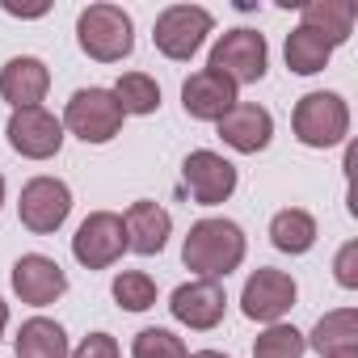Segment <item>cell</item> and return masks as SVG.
Wrapping results in <instances>:
<instances>
[{
    "label": "cell",
    "mask_w": 358,
    "mask_h": 358,
    "mask_svg": "<svg viewBox=\"0 0 358 358\" xmlns=\"http://www.w3.org/2000/svg\"><path fill=\"white\" fill-rule=\"evenodd\" d=\"M17 215L34 236H51L72 215V190L59 177H30L17 199Z\"/></svg>",
    "instance_id": "52a82bcc"
},
{
    "label": "cell",
    "mask_w": 358,
    "mask_h": 358,
    "mask_svg": "<svg viewBox=\"0 0 358 358\" xmlns=\"http://www.w3.org/2000/svg\"><path fill=\"white\" fill-rule=\"evenodd\" d=\"M169 312H173V320H182L186 329L207 333V329H215V324L224 320V312H228V291H224L215 278H190V282H182V287L173 291Z\"/></svg>",
    "instance_id": "7c38bea8"
},
{
    "label": "cell",
    "mask_w": 358,
    "mask_h": 358,
    "mask_svg": "<svg viewBox=\"0 0 358 358\" xmlns=\"http://www.w3.org/2000/svg\"><path fill=\"white\" fill-rule=\"evenodd\" d=\"M114 299H118L127 312H148V308H156V282H152V274H143V270H122V274L114 278Z\"/></svg>",
    "instance_id": "d4e9b609"
},
{
    "label": "cell",
    "mask_w": 358,
    "mask_h": 358,
    "mask_svg": "<svg viewBox=\"0 0 358 358\" xmlns=\"http://www.w3.org/2000/svg\"><path fill=\"white\" fill-rule=\"evenodd\" d=\"M308 345L320 358H341V354H358V312L354 308H337L324 312L308 337Z\"/></svg>",
    "instance_id": "d6986e66"
},
{
    "label": "cell",
    "mask_w": 358,
    "mask_h": 358,
    "mask_svg": "<svg viewBox=\"0 0 358 358\" xmlns=\"http://www.w3.org/2000/svg\"><path fill=\"white\" fill-rule=\"evenodd\" d=\"M270 135H274V118H270V110L257 106V101H236V106L220 118V139H224L232 152L253 156V152L270 148Z\"/></svg>",
    "instance_id": "9a60e30c"
},
{
    "label": "cell",
    "mask_w": 358,
    "mask_h": 358,
    "mask_svg": "<svg viewBox=\"0 0 358 358\" xmlns=\"http://www.w3.org/2000/svg\"><path fill=\"white\" fill-rule=\"evenodd\" d=\"M245 249H249V241H245L241 224H232V220H199L186 232L182 262L199 278H215L220 282L245 262Z\"/></svg>",
    "instance_id": "6da1fadb"
},
{
    "label": "cell",
    "mask_w": 358,
    "mask_h": 358,
    "mask_svg": "<svg viewBox=\"0 0 358 358\" xmlns=\"http://www.w3.org/2000/svg\"><path fill=\"white\" fill-rule=\"evenodd\" d=\"M13 291H17L22 303L47 308V303H55L68 291V274H64L59 262H51L43 253H22L13 262Z\"/></svg>",
    "instance_id": "4fadbf2b"
},
{
    "label": "cell",
    "mask_w": 358,
    "mask_h": 358,
    "mask_svg": "<svg viewBox=\"0 0 358 358\" xmlns=\"http://www.w3.org/2000/svg\"><path fill=\"white\" fill-rule=\"evenodd\" d=\"M72 358H118V341H114L110 333H89V337L72 350Z\"/></svg>",
    "instance_id": "83f0119b"
},
{
    "label": "cell",
    "mask_w": 358,
    "mask_h": 358,
    "mask_svg": "<svg viewBox=\"0 0 358 358\" xmlns=\"http://www.w3.org/2000/svg\"><path fill=\"white\" fill-rule=\"evenodd\" d=\"M5 329H9V303L0 299V337H5Z\"/></svg>",
    "instance_id": "4dcf8cb0"
},
{
    "label": "cell",
    "mask_w": 358,
    "mask_h": 358,
    "mask_svg": "<svg viewBox=\"0 0 358 358\" xmlns=\"http://www.w3.org/2000/svg\"><path fill=\"white\" fill-rule=\"evenodd\" d=\"M76 43L97 64H118L135 51V22L118 5H89L76 17Z\"/></svg>",
    "instance_id": "7a4b0ae2"
},
{
    "label": "cell",
    "mask_w": 358,
    "mask_h": 358,
    "mask_svg": "<svg viewBox=\"0 0 358 358\" xmlns=\"http://www.w3.org/2000/svg\"><path fill=\"white\" fill-rule=\"evenodd\" d=\"M122 122H127V114H122V106L114 101L110 89H97L93 85V89H76L68 97L64 127L76 139H85V143H110L122 131Z\"/></svg>",
    "instance_id": "5b68a950"
},
{
    "label": "cell",
    "mask_w": 358,
    "mask_h": 358,
    "mask_svg": "<svg viewBox=\"0 0 358 358\" xmlns=\"http://www.w3.org/2000/svg\"><path fill=\"white\" fill-rule=\"evenodd\" d=\"M122 253H127L122 215H114V211H93V215H85V224H80L76 236H72V257H76L85 270H110Z\"/></svg>",
    "instance_id": "ba28073f"
},
{
    "label": "cell",
    "mask_w": 358,
    "mask_h": 358,
    "mask_svg": "<svg viewBox=\"0 0 358 358\" xmlns=\"http://www.w3.org/2000/svg\"><path fill=\"white\" fill-rule=\"evenodd\" d=\"M51 89V68L38 55H13L5 68H0V97H5L13 110H30L47 97Z\"/></svg>",
    "instance_id": "2e32d148"
},
{
    "label": "cell",
    "mask_w": 358,
    "mask_h": 358,
    "mask_svg": "<svg viewBox=\"0 0 358 358\" xmlns=\"http://www.w3.org/2000/svg\"><path fill=\"white\" fill-rule=\"evenodd\" d=\"M341 358H358V354H341Z\"/></svg>",
    "instance_id": "d6a6232c"
},
{
    "label": "cell",
    "mask_w": 358,
    "mask_h": 358,
    "mask_svg": "<svg viewBox=\"0 0 358 358\" xmlns=\"http://www.w3.org/2000/svg\"><path fill=\"white\" fill-rule=\"evenodd\" d=\"M5 13H13V17H43V13H47V5H34V9H22V5H13V0H5Z\"/></svg>",
    "instance_id": "f1b7e54d"
},
{
    "label": "cell",
    "mask_w": 358,
    "mask_h": 358,
    "mask_svg": "<svg viewBox=\"0 0 358 358\" xmlns=\"http://www.w3.org/2000/svg\"><path fill=\"white\" fill-rule=\"evenodd\" d=\"M9 148L26 160H51L59 148H64V122L43 110V106H30V110H13L9 114Z\"/></svg>",
    "instance_id": "8fae6325"
},
{
    "label": "cell",
    "mask_w": 358,
    "mask_h": 358,
    "mask_svg": "<svg viewBox=\"0 0 358 358\" xmlns=\"http://www.w3.org/2000/svg\"><path fill=\"white\" fill-rule=\"evenodd\" d=\"M186 358H228L224 350H194V354H186Z\"/></svg>",
    "instance_id": "f546056e"
},
{
    "label": "cell",
    "mask_w": 358,
    "mask_h": 358,
    "mask_svg": "<svg viewBox=\"0 0 358 358\" xmlns=\"http://www.w3.org/2000/svg\"><path fill=\"white\" fill-rule=\"evenodd\" d=\"M270 241H274V249H282V253H291V257L308 253V249L316 245V220H312V211H303V207H282V211L270 220Z\"/></svg>",
    "instance_id": "44dd1931"
},
{
    "label": "cell",
    "mask_w": 358,
    "mask_h": 358,
    "mask_svg": "<svg viewBox=\"0 0 358 358\" xmlns=\"http://www.w3.org/2000/svg\"><path fill=\"white\" fill-rule=\"evenodd\" d=\"M329 55H333V47H329L320 34H312V30H303V26H295V30L287 34V68H291L295 76H316V72H324V68H329Z\"/></svg>",
    "instance_id": "7402d4cb"
},
{
    "label": "cell",
    "mask_w": 358,
    "mask_h": 358,
    "mask_svg": "<svg viewBox=\"0 0 358 358\" xmlns=\"http://www.w3.org/2000/svg\"><path fill=\"white\" fill-rule=\"evenodd\" d=\"M122 228H127V249L139 253V257H156L164 245H169V232H173V215L160 207V203H131L127 215H122Z\"/></svg>",
    "instance_id": "e0dca14e"
},
{
    "label": "cell",
    "mask_w": 358,
    "mask_h": 358,
    "mask_svg": "<svg viewBox=\"0 0 358 358\" xmlns=\"http://www.w3.org/2000/svg\"><path fill=\"white\" fill-rule=\"evenodd\" d=\"M131 358H186V345L169 329H139L131 341Z\"/></svg>",
    "instance_id": "484cf974"
},
{
    "label": "cell",
    "mask_w": 358,
    "mask_h": 358,
    "mask_svg": "<svg viewBox=\"0 0 358 358\" xmlns=\"http://www.w3.org/2000/svg\"><path fill=\"white\" fill-rule=\"evenodd\" d=\"M266 64H270L266 38H262L257 30H245V26L220 34V43L211 47V59H207V68L220 72V76H228L236 89H241V85H257V80L266 76Z\"/></svg>",
    "instance_id": "8992f818"
},
{
    "label": "cell",
    "mask_w": 358,
    "mask_h": 358,
    "mask_svg": "<svg viewBox=\"0 0 358 358\" xmlns=\"http://www.w3.org/2000/svg\"><path fill=\"white\" fill-rule=\"evenodd\" d=\"M13 350H17V358H68L72 354L64 324L59 320H47V316H30L17 329Z\"/></svg>",
    "instance_id": "ffe728a7"
},
{
    "label": "cell",
    "mask_w": 358,
    "mask_h": 358,
    "mask_svg": "<svg viewBox=\"0 0 358 358\" xmlns=\"http://www.w3.org/2000/svg\"><path fill=\"white\" fill-rule=\"evenodd\" d=\"M0 207H5V177H0Z\"/></svg>",
    "instance_id": "1f68e13d"
},
{
    "label": "cell",
    "mask_w": 358,
    "mask_h": 358,
    "mask_svg": "<svg viewBox=\"0 0 358 358\" xmlns=\"http://www.w3.org/2000/svg\"><path fill=\"white\" fill-rule=\"evenodd\" d=\"M308 354V337L295 324H266V333H257L253 341V358H303Z\"/></svg>",
    "instance_id": "cb8c5ba5"
},
{
    "label": "cell",
    "mask_w": 358,
    "mask_h": 358,
    "mask_svg": "<svg viewBox=\"0 0 358 358\" xmlns=\"http://www.w3.org/2000/svg\"><path fill=\"white\" fill-rule=\"evenodd\" d=\"M110 93L122 106V114H156L160 110V85L148 72H122Z\"/></svg>",
    "instance_id": "603a6c76"
},
{
    "label": "cell",
    "mask_w": 358,
    "mask_h": 358,
    "mask_svg": "<svg viewBox=\"0 0 358 358\" xmlns=\"http://www.w3.org/2000/svg\"><path fill=\"white\" fill-rule=\"evenodd\" d=\"M291 131L303 148H337L350 135V106L341 93H303L291 114Z\"/></svg>",
    "instance_id": "3957f363"
},
{
    "label": "cell",
    "mask_w": 358,
    "mask_h": 358,
    "mask_svg": "<svg viewBox=\"0 0 358 358\" xmlns=\"http://www.w3.org/2000/svg\"><path fill=\"white\" fill-rule=\"evenodd\" d=\"M299 13H303V30L320 34L329 47H341L354 34V22H358L354 0H308Z\"/></svg>",
    "instance_id": "ac0fdd59"
},
{
    "label": "cell",
    "mask_w": 358,
    "mask_h": 358,
    "mask_svg": "<svg viewBox=\"0 0 358 358\" xmlns=\"http://www.w3.org/2000/svg\"><path fill=\"white\" fill-rule=\"evenodd\" d=\"M333 270H337V282H341L345 291H354V287H358V241H345V245L337 249Z\"/></svg>",
    "instance_id": "4316f807"
},
{
    "label": "cell",
    "mask_w": 358,
    "mask_h": 358,
    "mask_svg": "<svg viewBox=\"0 0 358 358\" xmlns=\"http://www.w3.org/2000/svg\"><path fill=\"white\" fill-rule=\"evenodd\" d=\"M182 106H186V114L199 118V122H220V118L236 106V85H232L228 76L211 72V68H199V72H190L186 85H182Z\"/></svg>",
    "instance_id": "5bb4252c"
},
{
    "label": "cell",
    "mask_w": 358,
    "mask_h": 358,
    "mask_svg": "<svg viewBox=\"0 0 358 358\" xmlns=\"http://www.w3.org/2000/svg\"><path fill=\"white\" fill-rule=\"evenodd\" d=\"M295 295H299V287H295V278H291L287 270L262 266V270H253V274L245 278L241 312H245L249 320H257V324H278V320L295 308Z\"/></svg>",
    "instance_id": "9c48e42d"
},
{
    "label": "cell",
    "mask_w": 358,
    "mask_h": 358,
    "mask_svg": "<svg viewBox=\"0 0 358 358\" xmlns=\"http://www.w3.org/2000/svg\"><path fill=\"white\" fill-rule=\"evenodd\" d=\"M215 30V17L199 5H169L160 17H156V30H152V43L164 59L173 64H186L203 51L207 34Z\"/></svg>",
    "instance_id": "277c9868"
},
{
    "label": "cell",
    "mask_w": 358,
    "mask_h": 358,
    "mask_svg": "<svg viewBox=\"0 0 358 358\" xmlns=\"http://www.w3.org/2000/svg\"><path fill=\"white\" fill-rule=\"evenodd\" d=\"M182 186L190 190V199L199 207H220L236 194V164L224 160L220 152H190L186 164H182Z\"/></svg>",
    "instance_id": "30bf717a"
}]
</instances>
